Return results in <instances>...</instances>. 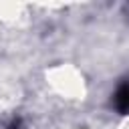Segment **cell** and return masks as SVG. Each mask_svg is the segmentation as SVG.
Masks as SVG:
<instances>
[{"label":"cell","instance_id":"7a4b0ae2","mask_svg":"<svg viewBox=\"0 0 129 129\" xmlns=\"http://www.w3.org/2000/svg\"><path fill=\"white\" fill-rule=\"evenodd\" d=\"M6 129H24V127H22V121H20V119H12V121L6 125Z\"/></svg>","mask_w":129,"mask_h":129},{"label":"cell","instance_id":"6da1fadb","mask_svg":"<svg viewBox=\"0 0 129 129\" xmlns=\"http://www.w3.org/2000/svg\"><path fill=\"white\" fill-rule=\"evenodd\" d=\"M111 105L117 113L121 115H129V79L121 81L111 97Z\"/></svg>","mask_w":129,"mask_h":129}]
</instances>
